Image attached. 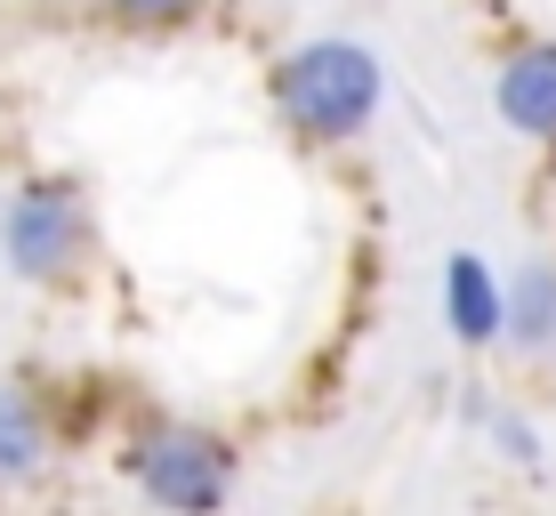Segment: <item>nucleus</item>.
<instances>
[{"instance_id":"39448f33","label":"nucleus","mask_w":556,"mask_h":516,"mask_svg":"<svg viewBox=\"0 0 556 516\" xmlns=\"http://www.w3.org/2000/svg\"><path fill=\"white\" fill-rule=\"evenodd\" d=\"M444 315H452V339H501V282H492V266L476 251H459L444 266Z\"/></svg>"},{"instance_id":"1a4fd4ad","label":"nucleus","mask_w":556,"mask_h":516,"mask_svg":"<svg viewBox=\"0 0 556 516\" xmlns=\"http://www.w3.org/2000/svg\"><path fill=\"white\" fill-rule=\"evenodd\" d=\"M501 452L508 461H532V428H501Z\"/></svg>"},{"instance_id":"20e7f679","label":"nucleus","mask_w":556,"mask_h":516,"mask_svg":"<svg viewBox=\"0 0 556 516\" xmlns=\"http://www.w3.org/2000/svg\"><path fill=\"white\" fill-rule=\"evenodd\" d=\"M501 122L525 138H556V41H532L501 65Z\"/></svg>"},{"instance_id":"f03ea898","label":"nucleus","mask_w":556,"mask_h":516,"mask_svg":"<svg viewBox=\"0 0 556 516\" xmlns=\"http://www.w3.org/2000/svg\"><path fill=\"white\" fill-rule=\"evenodd\" d=\"M0 251L33 282L65 275L73 251H81V202H73V186H25V194L9 202V218H0Z\"/></svg>"},{"instance_id":"7ed1b4c3","label":"nucleus","mask_w":556,"mask_h":516,"mask_svg":"<svg viewBox=\"0 0 556 516\" xmlns=\"http://www.w3.org/2000/svg\"><path fill=\"white\" fill-rule=\"evenodd\" d=\"M138 484L153 492L162 508H218L226 501V452L210 444V436H153V444L138 452Z\"/></svg>"},{"instance_id":"423d86ee","label":"nucleus","mask_w":556,"mask_h":516,"mask_svg":"<svg viewBox=\"0 0 556 516\" xmlns=\"http://www.w3.org/2000/svg\"><path fill=\"white\" fill-rule=\"evenodd\" d=\"M501 331H516L532 355L556 348V266H525L516 299H501Z\"/></svg>"},{"instance_id":"0eeeda50","label":"nucleus","mask_w":556,"mask_h":516,"mask_svg":"<svg viewBox=\"0 0 556 516\" xmlns=\"http://www.w3.org/2000/svg\"><path fill=\"white\" fill-rule=\"evenodd\" d=\"M41 452H49V436H41L33 395L0 388V476H33V468H41Z\"/></svg>"},{"instance_id":"6e6552de","label":"nucleus","mask_w":556,"mask_h":516,"mask_svg":"<svg viewBox=\"0 0 556 516\" xmlns=\"http://www.w3.org/2000/svg\"><path fill=\"white\" fill-rule=\"evenodd\" d=\"M122 16H186V9H202V0H113Z\"/></svg>"},{"instance_id":"f257e3e1","label":"nucleus","mask_w":556,"mask_h":516,"mask_svg":"<svg viewBox=\"0 0 556 516\" xmlns=\"http://www.w3.org/2000/svg\"><path fill=\"white\" fill-rule=\"evenodd\" d=\"M379 105V56L355 41H306L282 65V113L306 138H355Z\"/></svg>"}]
</instances>
